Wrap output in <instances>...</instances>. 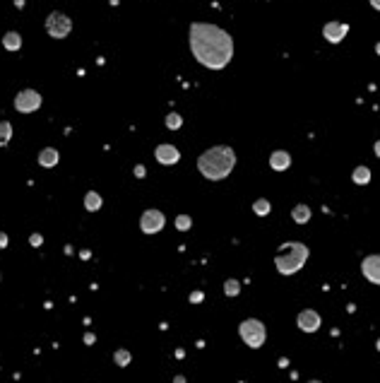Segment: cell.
Instances as JSON below:
<instances>
[{
	"label": "cell",
	"mask_w": 380,
	"mask_h": 383,
	"mask_svg": "<svg viewBox=\"0 0 380 383\" xmlns=\"http://www.w3.org/2000/svg\"><path fill=\"white\" fill-rule=\"evenodd\" d=\"M72 29V22L70 17L65 15V12H51V15L46 17V32L48 36H53V39H65L68 34H70Z\"/></svg>",
	"instance_id": "cell-5"
},
{
	"label": "cell",
	"mask_w": 380,
	"mask_h": 383,
	"mask_svg": "<svg viewBox=\"0 0 380 383\" xmlns=\"http://www.w3.org/2000/svg\"><path fill=\"white\" fill-rule=\"evenodd\" d=\"M176 383H185V381H183V376H178V378H176Z\"/></svg>",
	"instance_id": "cell-29"
},
{
	"label": "cell",
	"mask_w": 380,
	"mask_h": 383,
	"mask_svg": "<svg viewBox=\"0 0 380 383\" xmlns=\"http://www.w3.org/2000/svg\"><path fill=\"white\" fill-rule=\"evenodd\" d=\"M29 241H32V246H41V241L44 239H41V234H32V239Z\"/></svg>",
	"instance_id": "cell-24"
},
{
	"label": "cell",
	"mask_w": 380,
	"mask_h": 383,
	"mask_svg": "<svg viewBox=\"0 0 380 383\" xmlns=\"http://www.w3.org/2000/svg\"><path fill=\"white\" fill-rule=\"evenodd\" d=\"M310 215H313L310 208H308V205H303V203H299V205L291 210V217H293V222H296V224H306L310 219Z\"/></svg>",
	"instance_id": "cell-15"
},
{
	"label": "cell",
	"mask_w": 380,
	"mask_h": 383,
	"mask_svg": "<svg viewBox=\"0 0 380 383\" xmlns=\"http://www.w3.org/2000/svg\"><path fill=\"white\" fill-rule=\"evenodd\" d=\"M375 51H378V53H380V44H378V46H375Z\"/></svg>",
	"instance_id": "cell-30"
},
{
	"label": "cell",
	"mask_w": 380,
	"mask_h": 383,
	"mask_svg": "<svg viewBox=\"0 0 380 383\" xmlns=\"http://www.w3.org/2000/svg\"><path fill=\"white\" fill-rule=\"evenodd\" d=\"M164 224H166V217L161 210H144L142 217H140V229L144 234H157L164 229Z\"/></svg>",
	"instance_id": "cell-7"
},
{
	"label": "cell",
	"mask_w": 380,
	"mask_h": 383,
	"mask_svg": "<svg viewBox=\"0 0 380 383\" xmlns=\"http://www.w3.org/2000/svg\"><path fill=\"white\" fill-rule=\"evenodd\" d=\"M181 126H183L181 116H178V113H168V116H166V128H168V130H178Z\"/></svg>",
	"instance_id": "cell-22"
},
{
	"label": "cell",
	"mask_w": 380,
	"mask_h": 383,
	"mask_svg": "<svg viewBox=\"0 0 380 383\" xmlns=\"http://www.w3.org/2000/svg\"><path fill=\"white\" fill-rule=\"evenodd\" d=\"M378 352H380V337H378Z\"/></svg>",
	"instance_id": "cell-31"
},
{
	"label": "cell",
	"mask_w": 380,
	"mask_h": 383,
	"mask_svg": "<svg viewBox=\"0 0 380 383\" xmlns=\"http://www.w3.org/2000/svg\"><path fill=\"white\" fill-rule=\"evenodd\" d=\"M368 3H371L373 8H375V10H378V12H380V0H368Z\"/></svg>",
	"instance_id": "cell-28"
},
{
	"label": "cell",
	"mask_w": 380,
	"mask_h": 383,
	"mask_svg": "<svg viewBox=\"0 0 380 383\" xmlns=\"http://www.w3.org/2000/svg\"><path fill=\"white\" fill-rule=\"evenodd\" d=\"M58 159H60V154H58L56 147H44V150L39 152V164L44 169H51V167H56Z\"/></svg>",
	"instance_id": "cell-13"
},
{
	"label": "cell",
	"mask_w": 380,
	"mask_h": 383,
	"mask_svg": "<svg viewBox=\"0 0 380 383\" xmlns=\"http://www.w3.org/2000/svg\"><path fill=\"white\" fill-rule=\"evenodd\" d=\"M188 44L195 61L209 70H224L234 58V39L217 24L193 22L188 29Z\"/></svg>",
	"instance_id": "cell-1"
},
{
	"label": "cell",
	"mask_w": 380,
	"mask_h": 383,
	"mask_svg": "<svg viewBox=\"0 0 380 383\" xmlns=\"http://www.w3.org/2000/svg\"><path fill=\"white\" fill-rule=\"evenodd\" d=\"M5 246H8V234L0 232V248H5Z\"/></svg>",
	"instance_id": "cell-26"
},
{
	"label": "cell",
	"mask_w": 380,
	"mask_h": 383,
	"mask_svg": "<svg viewBox=\"0 0 380 383\" xmlns=\"http://www.w3.org/2000/svg\"><path fill=\"white\" fill-rule=\"evenodd\" d=\"M269 167L275 169V171H286V169L291 167V154L284 150H277L269 154Z\"/></svg>",
	"instance_id": "cell-12"
},
{
	"label": "cell",
	"mask_w": 380,
	"mask_h": 383,
	"mask_svg": "<svg viewBox=\"0 0 380 383\" xmlns=\"http://www.w3.org/2000/svg\"><path fill=\"white\" fill-rule=\"evenodd\" d=\"M347 34H349V24H344V22H327L323 27V36L330 44H340Z\"/></svg>",
	"instance_id": "cell-10"
},
{
	"label": "cell",
	"mask_w": 380,
	"mask_h": 383,
	"mask_svg": "<svg viewBox=\"0 0 380 383\" xmlns=\"http://www.w3.org/2000/svg\"><path fill=\"white\" fill-rule=\"evenodd\" d=\"M236 167V152L229 145H214L209 150H205L198 157V169L200 174L209 178V181H222L234 171Z\"/></svg>",
	"instance_id": "cell-2"
},
{
	"label": "cell",
	"mask_w": 380,
	"mask_h": 383,
	"mask_svg": "<svg viewBox=\"0 0 380 383\" xmlns=\"http://www.w3.org/2000/svg\"><path fill=\"white\" fill-rule=\"evenodd\" d=\"M371 169L368 167H356L354 171H351V181L356 186H366V184H371Z\"/></svg>",
	"instance_id": "cell-14"
},
{
	"label": "cell",
	"mask_w": 380,
	"mask_h": 383,
	"mask_svg": "<svg viewBox=\"0 0 380 383\" xmlns=\"http://www.w3.org/2000/svg\"><path fill=\"white\" fill-rule=\"evenodd\" d=\"M113 359H116V364H118V367H125L128 361H130V352H128V350H118L116 354H113Z\"/></svg>",
	"instance_id": "cell-23"
},
{
	"label": "cell",
	"mask_w": 380,
	"mask_h": 383,
	"mask_svg": "<svg viewBox=\"0 0 380 383\" xmlns=\"http://www.w3.org/2000/svg\"><path fill=\"white\" fill-rule=\"evenodd\" d=\"M308 246L301 241H286L284 246L279 248V253L275 255V265H277L279 275H293L299 272L308 260Z\"/></svg>",
	"instance_id": "cell-3"
},
{
	"label": "cell",
	"mask_w": 380,
	"mask_h": 383,
	"mask_svg": "<svg viewBox=\"0 0 380 383\" xmlns=\"http://www.w3.org/2000/svg\"><path fill=\"white\" fill-rule=\"evenodd\" d=\"M224 292H226V296H238L241 282H238V279H226V282H224Z\"/></svg>",
	"instance_id": "cell-20"
},
{
	"label": "cell",
	"mask_w": 380,
	"mask_h": 383,
	"mask_svg": "<svg viewBox=\"0 0 380 383\" xmlns=\"http://www.w3.org/2000/svg\"><path fill=\"white\" fill-rule=\"evenodd\" d=\"M154 157H157L159 164L171 167V164H176V162L181 159V152H178V147H174V145H159L157 150H154Z\"/></svg>",
	"instance_id": "cell-11"
},
{
	"label": "cell",
	"mask_w": 380,
	"mask_h": 383,
	"mask_svg": "<svg viewBox=\"0 0 380 383\" xmlns=\"http://www.w3.org/2000/svg\"><path fill=\"white\" fill-rule=\"evenodd\" d=\"M135 176H137V178H142V176H144V167H142V164H137V167H135Z\"/></svg>",
	"instance_id": "cell-25"
},
{
	"label": "cell",
	"mask_w": 380,
	"mask_h": 383,
	"mask_svg": "<svg viewBox=\"0 0 380 383\" xmlns=\"http://www.w3.org/2000/svg\"><path fill=\"white\" fill-rule=\"evenodd\" d=\"M238 335H241V340H243L248 347L258 350V347H262L265 340H267V330H265V323H262V320L246 318L238 326Z\"/></svg>",
	"instance_id": "cell-4"
},
{
	"label": "cell",
	"mask_w": 380,
	"mask_h": 383,
	"mask_svg": "<svg viewBox=\"0 0 380 383\" xmlns=\"http://www.w3.org/2000/svg\"><path fill=\"white\" fill-rule=\"evenodd\" d=\"M296 323H299V328H301L303 333H315L318 328H320V323H323V318H320V313L313 311V309H303V311L299 313Z\"/></svg>",
	"instance_id": "cell-9"
},
{
	"label": "cell",
	"mask_w": 380,
	"mask_h": 383,
	"mask_svg": "<svg viewBox=\"0 0 380 383\" xmlns=\"http://www.w3.org/2000/svg\"><path fill=\"white\" fill-rule=\"evenodd\" d=\"M3 46L8 48V51H19L22 48V36L19 32H8L3 36Z\"/></svg>",
	"instance_id": "cell-16"
},
{
	"label": "cell",
	"mask_w": 380,
	"mask_h": 383,
	"mask_svg": "<svg viewBox=\"0 0 380 383\" xmlns=\"http://www.w3.org/2000/svg\"><path fill=\"white\" fill-rule=\"evenodd\" d=\"M41 94L36 89H22L19 94L15 96V109L19 113H34L41 109Z\"/></svg>",
	"instance_id": "cell-6"
},
{
	"label": "cell",
	"mask_w": 380,
	"mask_h": 383,
	"mask_svg": "<svg viewBox=\"0 0 380 383\" xmlns=\"http://www.w3.org/2000/svg\"><path fill=\"white\" fill-rule=\"evenodd\" d=\"M10 137H12V126H10V120H0V147H5L10 143Z\"/></svg>",
	"instance_id": "cell-19"
},
{
	"label": "cell",
	"mask_w": 380,
	"mask_h": 383,
	"mask_svg": "<svg viewBox=\"0 0 380 383\" xmlns=\"http://www.w3.org/2000/svg\"><path fill=\"white\" fill-rule=\"evenodd\" d=\"M85 208L89 210V212H96V210H101V195L94 191H89L87 195H85Z\"/></svg>",
	"instance_id": "cell-17"
},
{
	"label": "cell",
	"mask_w": 380,
	"mask_h": 383,
	"mask_svg": "<svg viewBox=\"0 0 380 383\" xmlns=\"http://www.w3.org/2000/svg\"><path fill=\"white\" fill-rule=\"evenodd\" d=\"M373 152H375V154L380 157V140H375V145H373Z\"/></svg>",
	"instance_id": "cell-27"
},
{
	"label": "cell",
	"mask_w": 380,
	"mask_h": 383,
	"mask_svg": "<svg viewBox=\"0 0 380 383\" xmlns=\"http://www.w3.org/2000/svg\"><path fill=\"white\" fill-rule=\"evenodd\" d=\"M190 227H193V219H190V215H178V217H176V229L188 232Z\"/></svg>",
	"instance_id": "cell-21"
},
{
	"label": "cell",
	"mask_w": 380,
	"mask_h": 383,
	"mask_svg": "<svg viewBox=\"0 0 380 383\" xmlns=\"http://www.w3.org/2000/svg\"><path fill=\"white\" fill-rule=\"evenodd\" d=\"M361 272L364 277L373 285H380V253H373V255H366L364 263H361Z\"/></svg>",
	"instance_id": "cell-8"
},
{
	"label": "cell",
	"mask_w": 380,
	"mask_h": 383,
	"mask_svg": "<svg viewBox=\"0 0 380 383\" xmlns=\"http://www.w3.org/2000/svg\"><path fill=\"white\" fill-rule=\"evenodd\" d=\"M269 210H272V205H269V200H267V198H258V200L253 203V212H255V215L265 217V215H269Z\"/></svg>",
	"instance_id": "cell-18"
},
{
	"label": "cell",
	"mask_w": 380,
	"mask_h": 383,
	"mask_svg": "<svg viewBox=\"0 0 380 383\" xmlns=\"http://www.w3.org/2000/svg\"><path fill=\"white\" fill-rule=\"evenodd\" d=\"M308 383H323V381H308Z\"/></svg>",
	"instance_id": "cell-32"
}]
</instances>
